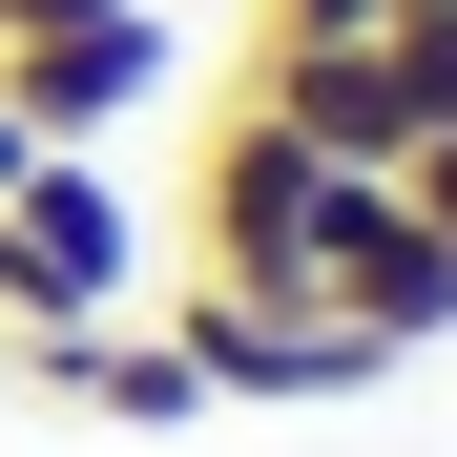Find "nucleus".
I'll return each mask as SVG.
<instances>
[{
	"instance_id": "nucleus-11",
	"label": "nucleus",
	"mask_w": 457,
	"mask_h": 457,
	"mask_svg": "<svg viewBox=\"0 0 457 457\" xmlns=\"http://www.w3.org/2000/svg\"><path fill=\"white\" fill-rule=\"evenodd\" d=\"M21 167H42V145H21V104H0V187H21Z\"/></svg>"
},
{
	"instance_id": "nucleus-1",
	"label": "nucleus",
	"mask_w": 457,
	"mask_h": 457,
	"mask_svg": "<svg viewBox=\"0 0 457 457\" xmlns=\"http://www.w3.org/2000/svg\"><path fill=\"white\" fill-rule=\"evenodd\" d=\"M312 228H333V167H312L270 104H228V125H208V167H187V291L333 312V291H312Z\"/></svg>"
},
{
	"instance_id": "nucleus-10",
	"label": "nucleus",
	"mask_w": 457,
	"mask_h": 457,
	"mask_svg": "<svg viewBox=\"0 0 457 457\" xmlns=\"http://www.w3.org/2000/svg\"><path fill=\"white\" fill-rule=\"evenodd\" d=\"M250 21H395V0H250Z\"/></svg>"
},
{
	"instance_id": "nucleus-7",
	"label": "nucleus",
	"mask_w": 457,
	"mask_h": 457,
	"mask_svg": "<svg viewBox=\"0 0 457 457\" xmlns=\"http://www.w3.org/2000/svg\"><path fill=\"white\" fill-rule=\"evenodd\" d=\"M21 374L62 416H125V436H167V416H208V374H187V333H125V312H84V333H21Z\"/></svg>"
},
{
	"instance_id": "nucleus-3",
	"label": "nucleus",
	"mask_w": 457,
	"mask_h": 457,
	"mask_svg": "<svg viewBox=\"0 0 457 457\" xmlns=\"http://www.w3.org/2000/svg\"><path fill=\"white\" fill-rule=\"evenodd\" d=\"M125 291H145L125 167H104V145H42V167L0 187V333H84V312H125Z\"/></svg>"
},
{
	"instance_id": "nucleus-6",
	"label": "nucleus",
	"mask_w": 457,
	"mask_h": 457,
	"mask_svg": "<svg viewBox=\"0 0 457 457\" xmlns=\"http://www.w3.org/2000/svg\"><path fill=\"white\" fill-rule=\"evenodd\" d=\"M167 333H187L208 395H374V374H395L374 333H333V312H250V291H187Z\"/></svg>"
},
{
	"instance_id": "nucleus-2",
	"label": "nucleus",
	"mask_w": 457,
	"mask_h": 457,
	"mask_svg": "<svg viewBox=\"0 0 457 457\" xmlns=\"http://www.w3.org/2000/svg\"><path fill=\"white\" fill-rule=\"evenodd\" d=\"M228 104H270L312 167H416L436 145V84H416L395 21H250V84Z\"/></svg>"
},
{
	"instance_id": "nucleus-9",
	"label": "nucleus",
	"mask_w": 457,
	"mask_h": 457,
	"mask_svg": "<svg viewBox=\"0 0 457 457\" xmlns=\"http://www.w3.org/2000/svg\"><path fill=\"white\" fill-rule=\"evenodd\" d=\"M62 21H125V0H0V42H62Z\"/></svg>"
},
{
	"instance_id": "nucleus-8",
	"label": "nucleus",
	"mask_w": 457,
	"mask_h": 457,
	"mask_svg": "<svg viewBox=\"0 0 457 457\" xmlns=\"http://www.w3.org/2000/svg\"><path fill=\"white\" fill-rule=\"evenodd\" d=\"M395 187H416V228H436V250H457V125L416 145V167H395Z\"/></svg>"
},
{
	"instance_id": "nucleus-5",
	"label": "nucleus",
	"mask_w": 457,
	"mask_h": 457,
	"mask_svg": "<svg viewBox=\"0 0 457 457\" xmlns=\"http://www.w3.org/2000/svg\"><path fill=\"white\" fill-rule=\"evenodd\" d=\"M0 104H21V145H104L167 104V0H125V21H62V42H0Z\"/></svg>"
},
{
	"instance_id": "nucleus-4",
	"label": "nucleus",
	"mask_w": 457,
	"mask_h": 457,
	"mask_svg": "<svg viewBox=\"0 0 457 457\" xmlns=\"http://www.w3.org/2000/svg\"><path fill=\"white\" fill-rule=\"evenodd\" d=\"M312 291H333V333H374V353H436V333H457V250L416 228V187H395V167H333Z\"/></svg>"
}]
</instances>
